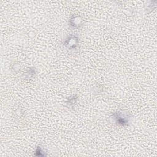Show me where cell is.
I'll return each instance as SVG.
<instances>
[{
  "instance_id": "cell-5",
  "label": "cell",
  "mask_w": 157,
  "mask_h": 157,
  "mask_svg": "<svg viewBox=\"0 0 157 157\" xmlns=\"http://www.w3.org/2000/svg\"><path fill=\"white\" fill-rule=\"evenodd\" d=\"M44 150H42V147H40V146H39V147H37V148H36V154H35V155H36L37 156H44V155H45V154H44Z\"/></svg>"
},
{
  "instance_id": "cell-4",
  "label": "cell",
  "mask_w": 157,
  "mask_h": 157,
  "mask_svg": "<svg viewBox=\"0 0 157 157\" xmlns=\"http://www.w3.org/2000/svg\"><path fill=\"white\" fill-rule=\"evenodd\" d=\"M77 96L73 95V96H70L67 98L66 103L68 105V106H69V107L74 106V104L77 102Z\"/></svg>"
},
{
  "instance_id": "cell-2",
  "label": "cell",
  "mask_w": 157,
  "mask_h": 157,
  "mask_svg": "<svg viewBox=\"0 0 157 157\" xmlns=\"http://www.w3.org/2000/svg\"><path fill=\"white\" fill-rule=\"evenodd\" d=\"M63 45L70 51L77 50L79 45V38L77 35L71 34L66 37Z\"/></svg>"
},
{
  "instance_id": "cell-1",
  "label": "cell",
  "mask_w": 157,
  "mask_h": 157,
  "mask_svg": "<svg viewBox=\"0 0 157 157\" xmlns=\"http://www.w3.org/2000/svg\"><path fill=\"white\" fill-rule=\"evenodd\" d=\"M111 123L120 126H128L132 121V115L126 112L116 111L109 117Z\"/></svg>"
},
{
  "instance_id": "cell-3",
  "label": "cell",
  "mask_w": 157,
  "mask_h": 157,
  "mask_svg": "<svg viewBox=\"0 0 157 157\" xmlns=\"http://www.w3.org/2000/svg\"><path fill=\"white\" fill-rule=\"evenodd\" d=\"M69 24L72 28L79 29L83 25V19L80 15H73L69 20Z\"/></svg>"
}]
</instances>
